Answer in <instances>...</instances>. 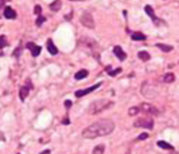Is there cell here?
Listing matches in <instances>:
<instances>
[{"instance_id":"1","label":"cell","mask_w":179,"mask_h":154,"mask_svg":"<svg viewBox=\"0 0 179 154\" xmlns=\"http://www.w3.org/2000/svg\"><path fill=\"white\" fill-rule=\"evenodd\" d=\"M115 125L110 119H100L90 125L82 132V137L93 139L98 137L108 136L114 130Z\"/></svg>"},{"instance_id":"2","label":"cell","mask_w":179,"mask_h":154,"mask_svg":"<svg viewBox=\"0 0 179 154\" xmlns=\"http://www.w3.org/2000/svg\"><path fill=\"white\" fill-rule=\"evenodd\" d=\"M112 105H114V103L108 99L97 100L90 103L88 107V113L89 115H97V113L110 108Z\"/></svg>"},{"instance_id":"3","label":"cell","mask_w":179,"mask_h":154,"mask_svg":"<svg viewBox=\"0 0 179 154\" xmlns=\"http://www.w3.org/2000/svg\"><path fill=\"white\" fill-rule=\"evenodd\" d=\"M80 21H81L83 26L87 27V28H88V29H94L95 26H96L95 21H94V19H93L92 14L87 11L84 12L82 14V16L80 18Z\"/></svg>"},{"instance_id":"4","label":"cell","mask_w":179,"mask_h":154,"mask_svg":"<svg viewBox=\"0 0 179 154\" xmlns=\"http://www.w3.org/2000/svg\"><path fill=\"white\" fill-rule=\"evenodd\" d=\"M134 126L136 128H148L152 129L154 126V121L151 118L145 117V118H138L136 120L134 123Z\"/></svg>"},{"instance_id":"5","label":"cell","mask_w":179,"mask_h":154,"mask_svg":"<svg viewBox=\"0 0 179 154\" xmlns=\"http://www.w3.org/2000/svg\"><path fill=\"white\" fill-rule=\"evenodd\" d=\"M139 111H142L143 113H147V115H150V116H159V110L156 108L154 105L147 103H143L139 105Z\"/></svg>"},{"instance_id":"6","label":"cell","mask_w":179,"mask_h":154,"mask_svg":"<svg viewBox=\"0 0 179 154\" xmlns=\"http://www.w3.org/2000/svg\"><path fill=\"white\" fill-rule=\"evenodd\" d=\"M32 89V81L28 78L26 79V84L25 86L22 87L21 89H19V96L21 98L22 102H24L25 98L29 95V92H30V90Z\"/></svg>"},{"instance_id":"7","label":"cell","mask_w":179,"mask_h":154,"mask_svg":"<svg viewBox=\"0 0 179 154\" xmlns=\"http://www.w3.org/2000/svg\"><path fill=\"white\" fill-rule=\"evenodd\" d=\"M102 83L103 82H98L96 85H93L92 87H89V88H87V89L76 91L75 93H74V95L76 96V98H81V97H83L84 95H87V94H89V93H91V92H93L94 91H96L97 88H99V87L102 85Z\"/></svg>"},{"instance_id":"8","label":"cell","mask_w":179,"mask_h":154,"mask_svg":"<svg viewBox=\"0 0 179 154\" xmlns=\"http://www.w3.org/2000/svg\"><path fill=\"white\" fill-rule=\"evenodd\" d=\"M26 48L29 49L32 53V56L34 57H36L40 55L41 53V50H42V47L39 45H36L35 43H32V42H29L26 43Z\"/></svg>"},{"instance_id":"9","label":"cell","mask_w":179,"mask_h":154,"mask_svg":"<svg viewBox=\"0 0 179 154\" xmlns=\"http://www.w3.org/2000/svg\"><path fill=\"white\" fill-rule=\"evenodd\" d=\"M145 11H146V13H147V14L149 16V18L151 19V21H153V23H154L156 26H158L159 23H160V19H159V18L155 15L154 9H152V6H149V5H147V6H145Z\"/></svg>"},{"instance_id":"10","label":"cell","mask_w":179,"mask_h":154,"mask_svg":"<svg viewBox=\"0 0 179 154\" xmlns=\"http://www.w3.org/2000/svg\"><path fill=\"white\" fill-rule=\"evenodd\" d=\"M113 53H114V55L117 56V58L119 60H121V61H123V60H125V59H126V57H127V55L125 53V52L123 50V48L121 47L120 45L114 46Z\"/></svg>"},{"instance_id":"11","label":"cell","mask_w":179,"mask_h":154,"mask_svg":"<svg viewBox=\"0 0 179 154\" xmlns=\"http://www.w3.org/2000/svg\"><path fill=\"white\" fill-rule=\"evenodd\" d=\"M46 49H48L49 53L52 56H56L58 52V48L56 47V45L54 44V43H53L52 39H50V38L48 40V42H46Z\"/></svg>"},{"instance_id":"12","label":"cell","mask_w":179,"mask_h":154,"mask_svg":"<svg viewBox=\"0 0 179 154\" xmlns=\"http://www.w3.org/2000/svg\"><path fill=\"white\" fill-rule=\"evenodd\" d=\"M4 17L8 19H14L17 17V13L14 9H12L10 6H6L4 10Z\"/></svg>"},{"instance_id":"13","label":"cell","mask_w":179,"mask_h":154,"mask_svg":"<svg viewBox=\"0 0 179 154\" xmlns=\"http://www.w3.org/2000/svg\"><path fill=\"white\" fill-rule=\"evenodd\" d=\"M157 145H158V147H160V148L162 149V150H175L174 146H172L168 142L164 141V140H159V141L157 142Z\"/></svg>"},{"instance_id":"14","label":"cell","mask_w":179,"mask_h":154,"mask_svg":"<svg viewBox=\"0 0 179 154\" xmlns=\"http://www.w3.org/2000/svg\"><path fill=\"white\" fill-rule=\"evenodd\" d=\"M88 75H89V72H88L87 70H85V69H81V70H79L78 72L75 73L74 78L77 79V80H81V79H83V78H87Z\"/></svg>"},{"instance_id":"15","label":"cell","mask_w":179,"mask_h":154,"mask_svg":"<svg viewBox=\"0 0 179 154\" xmlns=\"http://www.w3.org/2000/svg\"><path fill=\"white\" fill-rule=\"evenodd\" d=\"M131 38L132 40H134V41H145V40H147V36L139 31L134 32L133 34L131 35Z\"/></svg>"},{"instance_id":"16","label":"cell","mask_w":179,"mask_h":154,"mask_svg":"<svg viewBox=\"0 0 179 154\" xmlns=\"http://www.w3.org/2000/svg\"><path fill=\"white\" fill-rule=\"evenodd\" d=\"M155 46H157L159 49H161L164 53H169V52H171L172 50L174 49V47L172 45L165 44V43H156Z\"/></svg>"},{"instance_id":"17","label":"cell","mask_w":179,"mask_h":154,"mask_svg":"<svg viewBox=\"0 0 179 154\" xmlns=\"http://www.w3.org/2000/svg\"><path fill=\"white\" fill-rule=\"evenodd\" d=\"M175 80V76L174 73H166L164 76H163V81L165 83H173Z\"/></svg>"},{"instance_id":"18","label":"cell","mask_w":179,"mask_h":154,"mask_svg":"<svg viewBox=\"0 0 179 154\" xmlns=\"http://www.w3.org/2000/svg\"><path fill=\"white\" fill-rule=\"evenodd\" d=\"M137 56H138L139 59H141L142 61H144V62L149 61V60L150 59V55L147 51H140V52H138Z\"/></svg>"},{"instance_id":"19","label":"cell","mask_w":179,"mask_h":154,"mask_svg":"<svg viewBox=\"0 0 179 154\" xmlns=\"http://www.w3.org/2000/svg\"><path fill=\"white\" fill-rule=\"evenodd\" d=\"M105 70L108 72V74L110 76V77H115L117 74H119V73H121L122 72V68H117L116 69H112V70H110V66H107V68H105Z\"/></svg>"},{"instance_id":"20","label":"cell","mask_w":179,"mask_h":154,"mask_svg":"<svg viewBox=\"0 0 179 154\" xmlns=\"http://www.w3.org/2000/svg\"><path fill=\"white\" fill-rule=\"evenodd\" d=\"M49 8H50V9L52 11L58 12L59 9H61V1H54L53 3L50 4Z\"/></svg>"},{"instance_id":"21","label":"cell","mask_w":179,"mask_h":154,"mask_svg":"<svg viewBox=\"0 0 179 154\" xmlns=\"http://www.w3.org/2000/svg\"><path fill=\"white\" fill-rule=\"evenodd\" d=\"M105 151V146L100 144L96 146L94 150H93V154H103Z\"/></svg>"},{"instance_id":"22","label":"cell","mask_w":179,"mask_h":154,"mask_svg":"<svg viewBox=\"0 0 179 154\" xmlns=\"http://www.w3.org/2000/svg\"><path fill=\"white\" fill-rule=\"evenodd\" d=\"M138 113H139V108L138 107H136V106L131 107V108L128 110V115L130 116H134L137 115Z\"/></svg>"},{"instance_id":"23","label":"cell","mask_w":179,"mask_h":154,"mask_svg":"<svg viewBox=\"0 0 179 154\" xmlns=\"http://www.w3.org/2000/svg\"><path fill=\"white\" fill-rule=\"evenodd\" d=\"M8 45V40H6V37L5 35H1L0 36V48H4Z\"/></svg>"},{"instance_id":"24","label":"cell","mask_w":179,"mask_h":154,"mask_svg":"<svg viewBox=\"0 0 179 154\" xmlns=\"http://www.w3.org/2000/svg\"><path fill=\"white\" fill-rule=\"evenodd\" d=\"M45 17H43V16H38V18H37V19H36V25L38 26V27H41L42 26V24H43V22H45Z\"/></svg>"},{"instance_id":"25","label":"cell","mask_w":179,"mask_h":154,"mask_svg":"<svg viewBox=\"0 0 179 154\" xmlns=\"http://www.w3.org/2000/svg\"><path fill=\"white\" fill-rule=\"evenodd\" d=\"M41 13H42V6L40 5H36L35 6V14L40 16Z\"/></svg>"},{"instance_id":"26","label":"cell","mask_w":179,"mask_h":154,"mask_svg":"<svg viewBox=\"0 0 179 154\" xmlns=\"http://www.w3.org/2000/svg\"><path fill=\"white\" fill-rule=\"evenodd\" d=\"M148 138H149V134L148 133H142V134H140V135L138 136L137 139L138 140H144V139Z\"/></svg>"},{"instance_id":"27","label":"cell","mask_w":179,"mask_h":154,"mask_svg":"<svg viewBox=\"0 0 179 154\" xmlns=\"http://www.w3.org/2000/svg\"><path fill=\"white\" fill-rule=\"evenodd\" d=\"M71 104H72V103H71V101H70V100H66L64 102V105H65L66 109H70L71 107Z\"/></svg>"},{"instance_id":"28","label":"cell","mask_w":179,"mask_h":154,"mask_svg":"<svg viewBox=\"0 0 179 154\" xmlns=\"http://www.w3.org/2000/svg\"><path fill=\"white\" fill-rule=\"evenodd\" d=\"M40 154H50V150H45L42 151Z\"/></svg>"},{"instance_id":"29","label":"cell","mask_w":179,"mask_h":154,"mask_svg":"<svg viewBox=\"0 0 179 154\" xmlns=\"http://www.w3.org/2000/svg\"><path fill=\"white\" fill-rule=\"evenodd\" d=\"M62 124H66V125L70 124V120L69 119H64L63 121H62Z\"/></svg>"},{"instance_id":"30","label":"cell","mask_w":179,"mask_h":154,"mask_svg":"<svg viewBox=\"0 0 179 154\" xmlns=\"http://www.w3.org/2000/svg\"><path fill=\"white\" fill-rule=\"evenodd\" d=\"M4 5H5V1H1V0H0V9H1Z\"/></svg>"},{"instance_id":"31","label":"cell","mask_w":179,"mask_h":154,"mask_svg":"<svg viewBox=\"0 0 179 154\" xmlns=\"http://www.w3.org/2000/svg\"><path fill=\"white\" fill-rule=\"evenodd\" d=\"M171 154H179V152H176V151H174V150H173V152H172Z\"/></svg>"},{"instance_id":"32","label":"cell","mask_w":179,"mask_h":154,"mask_svg":"<svg viewBox=\"0 0 179 154\" xmlns=\"http://www.w3.org/2000/svg\"><path fill=\"white\" fill-rule=\"evenodd\" d=\"M126 154H130V151H127V153Z\"/></svg>"},{"instance_id":"33","label":"cell","mask_w":179,"mask_h":154,"mask_svg":"<svg viewBox=\"0 0 179 154\" xmlns=\"http://www.w3.org/2000/svg\"><path fill=\"white\" fill-rule=\"evenodd\" d=\"M178 63H179V62H178Z\"/></svg>"}]
</instances>
